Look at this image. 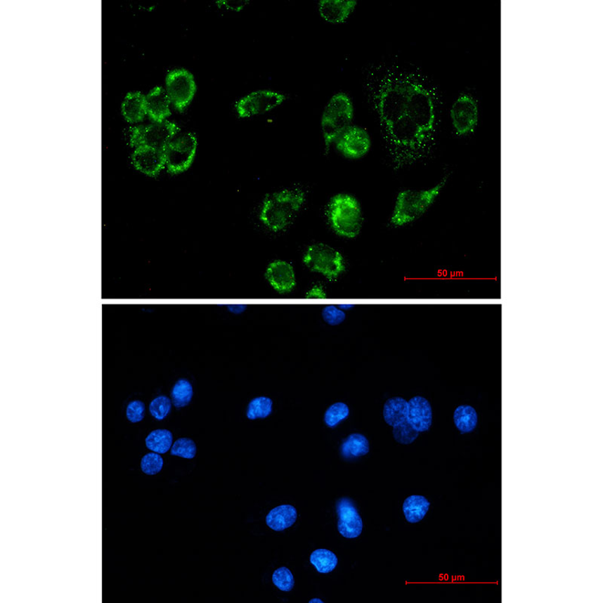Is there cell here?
<instances>
[{
  "instance_id": "6da1fadb",
  "label": "cell",
  "mask_w": 603,
  "mask_h": 603,
  "mask_svg": "<svg viewBox=\"0 0 603 603\" xmlns=\"http://www.w3.org/2000/svg\"><path fill=\"white\" fill-rule=\"evenodd\" d=\"M384 131L395 168L403 169L422 157L429 138L406 114Z\"/></svg>"
},
{
  "instance_id": "7a4b0ae2",
  "label": "cell",
  "mask_w": 603,
  "mask_h": 603,
  "mask_svg": "<svg viewBox=\"0 0 603 603\" xmlns=\"http://www.w3.org/2000/svg\"><path fill=\"white\" fill-rule=\"evenodd\" d=\"M407 98V77L391 74L379 82L372 102L384 129L406 114Z\"/></svg>"
},
{
  "instance_id": "3957f363",
  "label": "cell",
  "mask_w": 603,
  "mask_h": 603,
  "mask_svg": "<svg viewBox=\"0 0 603 603\" xmlns=\"http://www.w3.org/2000/svg\"><path fill=\"white\" fill-rule=\"evenodd\" d=\"M306 202L301 189H286L266 196L259 220L275 233L283 231L294 221Z\"/></svg>"
},
{
  "instance_id": "277c9868",
  "label": "cell",
  "mask_w": 603,
  "mask_h": 603,
  "mask_svg": "<svg viewBox=\"0 0 603 603\" xmlns=\"http://www.w3.org/2000/svg\"><path fill=\"white\" fill-rule=\"evenodd\" d=\"M443 179L428 190H406L399 193L391 216V223L402 227L417 221L430 209L446 183Z\"/></svg>"
},
{
  "instance_id": "5b68a950",
  "label": "cell",
  "mask_w": 603,
  "mask_h": 603,
  "mask_svg": "<svg viewBox=\"0 0 603 603\" xmlns=\"http://www.w3.org/2000/svg\"><path fill=\"white\" fill-rule=\"evenodd\" d=\"M355 109L348 93L337 92L328 100L320 119V129L328 153L340 135L352 124Z\"/></svg>"
},
{
  "instance_id": "8992f818",
  "label": "cell",
  "mask_w": 603,
  "mask_h": 603,
  "mask_svg": "<svg viewBox=\"0 0 603 603\" xmlns=\"http://www.w3.org/2000/svg\"><path fill=\"white\" fill-rule=\"evenodd\" d=\"M328 219L332 230L339 236L355 238L361 233L363 213L359 202L349 194H338L328 206Z\"/></svg>"
},
{
  "instance_id": "52a82bcc",
  "label": "cell",
  "mask_w": 603,
  "mask_h": 603,
  "mask_svg": "<svg viewBox=\"0 0 603 603\" xmlns=\"http://www.w3.org/2000/svg\"><path fill=\"white\" fill-rule=\"evenodd\" d=\"M406 115L429 138L435 126V106L430 91L407 77Z\"/></svg>"
},
{
  "instance_id": "ba28073f",
  "label": "cell",
  "mask_w": 603,
  "mask_h": 603,
  "mask_svg": "<svg viewBox=\"0 0 603 603\" xmlns=\"http://www.w3.org/2000/svg\"><path fill=\"white\" fill-rule=\"evenodd\" d=\"M303 262L310 271L330 280L338 279L346 270L344 257L335 247L324 243L309 246Z\"/></svg>"
},
{
  "instance_id": "9c48e42d",
  "label": "cell",
  "mask_w": 603,
  "mask_h": 603,
  "mask_svg": "<svg viewBox=\"0 0 603 603\" xmlns=\"http://www.w3.org/2000/svg\"><path fill=\"white\" fill-rule=\"evenodd\" d=\"M197 149V138L192 131L176 136L164 150L165 166L171 174H181L188 170L195 160Z\"/></svg>"
},
{
  "instance_id": "30bf717a",
  "label": "cell",
  "mask_w": 603,
  "mask_h": 603,
  "mask_svg": "<svg viewBox=\"0 0 603 603\" xmlns=\"http://www.w3.org/2000/svg\"><path fill=\"white\" fill-rule=\"evenodd\" d=\"M286 100L283 92L273 89H259L246 93L235 103L236 115L241 119H249L272 111Z\"/></svg>"
},
{
  "instance_id": "8fae6325",
  "label": "cell",
  "mask_w": 603,
  "mask_h": 603,
  "mask_svg": "<svg viewBox=\"0 0 603 603\" xmlns=\"http://www.w3.org/2000/svg\"><path fill=\"white\" fill-rule=\"evenodd\" d=\"M165 91L172 106L180 112L188 108L197 91V83L192 72L185 68H176L168 72Z\"/></svg>"
},
{
  "instance_id": "7c38bea8",
  "label": "cell",
  "mask_w": 603,
  "mask_h": 603,
  "mask_svg": "<svg viewBox=\"0 0 603 603\" xmlns=\"http://www.w3.org/2000/svg\"><path fill=\"white\" fill-rule=\"evenodd\" d=\"M179 124L169 120L153 122L145 127L134 128L131 134V145L134 148L147 145L164 150L179 135Z\"/></svg>"
},
{
  "instance_id": "4fadbf2b",
  "label": "cell",
  "mask_w": 603,
  "mask_h": 603,
  "mask_svg": "<svg viewBox=\"0 0 603 603\" xmlns=\"http://www.w3.org/2000/svg\"><path fill=\"white\" fill-rule=\"evenodd\" d=\"M337 151L349 160L365 157L371 148V138L368 131L356 124H351L335 142Z\"/></svg>"
},
{
  "instance_id": "5bb4252c",
  "label": "cell",
  "mask_w": 603,
  "mask_h": 603,
  "mask_svg": "<svg viewBox=\"0 0 603 603\" xmlns=\"http://www.w3.org/2000/svg\"><path fill=\"white\" fill-rule=\"evenodd\" d=\"M450 117L457 134L465 135L473 131L478 119V108L474 99L469 95L460 96L453 103Z\"/></svg>"
},
{
  "instance_id": "9a60e30c",
  "label": "cell",
  "mask_w": 603,
  "mask_h": 603,
  "mask_svg": "<svg viewBox=\"0 0 603 603\" xmlns=\"http://www.w3.org/2000/svg\"><path fill=\"white\" fill-rule=\"evenodd\" d=\"M338 531L346 538H356L363 531V521L351 498L342 497L336 503Z\"/></svg>"
},
{
  "instance_id": "2e32d148",
  "label": "cell",
  "mask_w": 603,
  "mask_h": 603,
  "mask_svg": "<svg viewBox=\"0 0 603 603\" xmlns=\"http://www.w3.org/2000/svg\"><path fill=\"white\" fill-rule=\"evenodd\" d=\"M266 278L280 294L291 292L297 285L294 267L286 261H275L266 269Z\"/></svg>"
},
{
  "instance_id": "e0dca14e",
  "label": "cell",
  "mask_w": 603,
  "mask_h": 603,
  "mask_svg": "<svg viewBox=\"0 0 603 603\" xmlns=\"http://www.w3.org/2000/svg\"><path fill=\"white\" fill-rule=\"evenodd\" d=\"M135 168L150 176H157L165 167L164 150L142 145L132 155Z\"/></svg>"
},
{
  "instance_id": "ac0fdd59",
  "label": "cell",
  "mask_w": 603,
  "mask_h": 603,
  "mask_svg": "<svg viewBox=\"0 0 603 603\" xmlns=\"http://www.w3.org/2000/svg\"><path fill=\"white\" fill-rule=\"evenodd\" d=\"M357 6L356 0H320L318 9L325 22L337 25L346 22Z\"/></svg>"
},
{
  "instance_id": "d6986e66",
  "label": "cell",
  "mask_w": 603,
  "mask_h": 603,
  "mask_svg": "<svg viewBox=\"0 0 603 603\" xmlns=\"http://www.w3.org/2000/svg\"><path fill=\"white\" fill-rule=\"evenodd\" d=\"M432 420V408L427 399L415 396L408 401L407 421L415 431L420 433L429 431Z\"/></svg>"
},
{
  "instance_id": "ffe728a7",
  "label": "cell",
  "mask_w": 603,
  "mask_h": 603,
  "mask_svg": "<svg viewBox=\"0 0 603 603\" xmlns=\"http://www.w3.org/2000/svg\"><path fill=\"white\" fill-rule=\"evenodd\" d=\"M171 105L167 92L161 86L155 87L145 96L147 115L153 122L167 120L171 114Z\"/></svg>"
},
{
  "instance_id": "44dd1931",
  "label": "cell",
  "mask_w": 603,
  "mask_h": 603,
  "mask_svg": "<svg viewBox=\"0 0 603 603\" xmlns=\"http://www.w3.org/2000/svg\"><path fill=\"white\" fill-rule=\"evenodd\" d=\"M298 517L295 507L290 505H283L275 507L267 514L266 524L275 532H282L292 526Z\"/></svg>"
},
{
  "instance_id": "7402d4cb",
  "label": "cell",
  "mask_w": 603,
  "mask_h": 603,
  "mask_svg": "<svg viewBox=\"0 0 603 603\" xmlns=\"http://www.w3.org/2000/svg\"><path fill=\"white\" fill-rule=\"evenodd\" d=\"M431 506L428 498L423 495H413L405 499L402 510L405 519L410 524H417L422 521Z\"/></svg>"
},
{
  "instance_id": "603a6c76",
  "label": "cell",
  "mask_w": 603,
  "mask_h": 603,
  "mask_svg": "<svg viewBox=\"0 0 603 603\" xmlns=\"http://www.w3.org/2000/svg\"><path fill=\"white\" fill-rule=\"evenodd\" d=\"M122 111L124 118L131 123L142 121L147 115L145 96L141 92H131L124 98Z\"/></svg>"
},
{
  "instance_id": "cb8c5ba5",
  "label": "cell",
  "mask_w": 603,
  "mask_h": 603,
  "mask_svg": "<svg viewBox=\"0 0 603 603\" xmlns=\"http://www.w3.org/2000/svg\"><path fill=\"white\" fill-rule=\"evenodd\" d=\"M408 401L401 397H393L383 407V418L392 428L407 420Z\"/></svg>"
},
{
  "instance_id": "d4e9b609",
  "label": "cell",
  "mask_w": 603,
  "mask_h": 603,
  "mask_svg": "<svg viewBox=\"0 0 603 603\" xmlns=\"http://www.w3.org/2000/svg\"><path fill=\"white\" fill-rule=\"evenodd\" d=\"M339 450L343 458L348 460L359 458L369 453L370 443L366 436L360 433H353L342 441Z\"/></svg>"
},
{
  "instance_id": "484cf974",
  "label": "cell",
  "mask_w": 603,
  "mask_h": 603,
  "mask_svg": "<svg viewBox=\"0 0 603 603\" xmlns=\"http://www.w3.org/2000/svg\"><path fill=\"white\" fill-rule=\"evenodd\" d=\"M453 420L457 429L462 433H471L476 427L478 415L473 407L462 405L455 410Z\"/></svg>"
},
{
  "instance_id": "4316f807",
  "label": "cell",
  "mask_w": 603,
  "mask_h": 603,
  "mask_svg": "<svg viewBox=\"0 0 603 603\" xmlns=\"http://www.w3.org/2000/svg\"><path fill=\"white\" fill-rule=\"evenodd\" d=\"M310 563L313 564L319 573L329 574L338 565L337 555L328 549H317L310 555Z\"/></svg>"
},
{
  "instance_id": "83f0119b",
  "label": "cell",
  "mask_w": 603,
  "mask_h": 603,
  "mask_svg": "<svg viewBox=\"0 0 603 603\" xmlns=\"http://www.w3.org/2000/svg\"><path fill=\"white\" fill-rule=\"evenodd\" d=\"M145 443L150 450L159 454H165L171 448L173 434L167 429L154 430L147 436Z\"/></svg>"
},
{
  "instance_id": "f1b7e54d",
  "label": "cell",
  "mask_w": 603,
  "mask_h": 603,
  "mask_svg": "<svg viewBox=\"0 0 603 603\" xmlns=\"http://www.w3.org/2000/svg\"><path fill=\"white\" fill-rule=\"evenodd\" d=\"M193 387L191 382L186 379H181L176 382L171 391V401L176 408H183L188 406L193 398Z\"/></svg>"
},
{
  "instance_id": "f546056e",
  "label": "cell",
  "mask_w": 603,
  "mask_h": 603,
  "mask_svg": "<svg viewBox=\"0 0 603 603\" xmlns=\"http://www.w3.org/2000/svg\"><path fill=\"white\" fill-rule=\"evenodd\" d=\"M273 411V401L266 396L254 398L249 402L246 411V417L249 420L266 419Z\"/></svg>"
},
{
  "instance_id": "4dcf8cb0",
  "label": "cell",
  "mask_w": 603,
  "mask_h": 603,
  "mask_svg": "<svg viewBox=\"0 0 603 603\" xmlns=\"http://www.w3.org/2000/svg\"><path fill=\"white\" fill-rule=\"evenodd\" d=\"M350 414V410L348 405L343 402H337L332 404L324 415V422L330 429H335L337 426L345 421Z\"/></svg>"
},
{
  "instance_id": "1f68e13d",
  "label": "cell",
  "mask_w": 603,
  "mask_h": 603,
  "mask_svg": "<svg viewBox=\"0 0 603 603\" xmlns=\"http://www.w3.org/2000/svg\"><path fill=\"white\" fill-rule=\"evenodd\" d=\"M197 446L193 440L188 438H181L176 440L171 446V455L179 456L186 460L195 458Z\"/></svg>"
},
{
  "instance_id": "d6a6232c",
  "label": "cell",
  "mask_w": 603,
  "mask_h": 603,
  "mask_svg": "<svg viewBox=\"0 0 603 603\" xmlns=\"http://www.w3.org/2000/svg\"><path fill=\"white\" fill-rule=\"evenodd\" d=\"M420 432L415 431L406 420L393 428L395 441L402 445H410L418 439Z\"/></svg>"
},
{
  "instance_id": "836d02e7",
  "label": "cell",
  "mask_w": 603,
  "mask_h": 603,
  "mask_svg": "<svg viewBox=\"0 0 603 603\" xmlns=\"http://www.w3.org/2000/svg\"><path fill=\"white\" fill-rule=\"evenodd\" d=\"M273 584L280 590L284 592H290L292 590L295 585V580L291 571L285 567L282 566L277 569L273 574Z\"/></svg>"
},
{
  "instance_id": "e575fe53",
  "label": "cell",
  "mask_w": 603,
  "mask_h": 603,
  "mask_svg": "<svg viewBox=\"0 0 603 603\" xmlns=\"http://www.w3.org/2000/svg\"><path fill=\"white\" fill-rule=\"evenodd\" d=\"M172 401L164 395L157 397L150 404V413L153 418L162 421L168 417L171 411Z\"/></svg>"
},
{
  "instance_id": "d590c367",
  "label": "cell",
  "mask_w": 603,
  "mask_h": 603,
  "mask_svg": "<svg viewBox=\"0 0 603 603\" xmlns=\"http://www.w3.org/2000/svg\"><path fill=\"white\" fill-rule=\"evenodd\" d=\"M164 465L162 457L157 453L145 454L141 462L143 473L148 475H155L161 472Z\"/></svg>"
},
{
  "instance_id": "8d00e7d4",
  "label": "cell",
  "mask_w": 603,
  "mask_h": 603,
  "mask_svg": "<svg viewBox=\"0 0 603 603\" xmlns=\"http://www.w3.org/2000/svg\"><path fill=\"white\" fill-rule=\"evenodd\" d=\"M321 316L330 326H338L343 323L346 318L345 311L334 305L325 307L322 310Z\"/></svg>"
},
{
  "instance_id": "74e56055",
  "label": "cell",
  "mask_w": 603,
  "mask_h": 603,
  "mask_svg": "<svg viewBox=\"0 0 603 603\" xmlns=\"http://www.w3.org/2000/svg\"><path fill=\"white\" fill-rule=\"evenodd\" d=\"M145 407L141 401H133L128 405L127 410V419L132 423L141 422L144 418Z\"/></svg>"
},
{
  "instance_id": "f35d334b",
  "label": "cell",
  "mask_w": 603,
  "mask_h": 603,
  "mask_svg": "<svg viewBox=\"0 0 603 603\" xmlns=\"http://www.w3.org/2000/svg\"><path fill=\"white\" fill-rule=\"evenodd\" d=\"M249 3L248 0H216V5L226 11L238 13L242 11Z\"/></svg>"
},
{
  "instance_id": "ab89813d",
  "label": "cell",
  "mask_w": 603,
  "mask_h": 603,
  "mask_svg": "<svg viewBox=\"0 0 603 603\" xmlns=\"http://www.w3.org/2000/svg\"><path fill=\"white\" fill-rule=\"evenodd\" d=\"M306 298L325 299L327 298V294L323 287L316 285L309 291L306 294Z\"/></svg>"
},
{
  "instance_id": "60d3db41",
  "label": "cell",
  "mask_w": 603,
  "mask_h": 603,
  "mask_svg": "<svg viewBox=\"0 0 603 603\" xmlns=\"http://www.w3.org/2000/svg\"><path fill=\"white\" fill-rule=\"evenodd\" d=\"M245 309H246V306H238L237 307L236 306H231V307L228 306V309H230L231 311H232V313H235V314L244 313V311L245 310Z\"/></svg>"
},
{
  "instance_id": "b9f144b4",
  "label": "cell",
  "mask_w": 603,
  "mask_h": 603,
  "mask_svg": "<svg viewBox=\"0 0 603 603\" xmlns=\"http://www.w3.org/2000/svg\"><path fill=\"white\" fill-rule=\"evenodd\" d=\"M309 603H325V602L319 598H313L309 600Z\"/></svg>"
},
{
  "instance_id": "7bdbcfd3",
  "label": "cell",
  "mask_w": 603,
  "mask_h": 603,
  "mask_svg": "<svg viewBox=\"0 0 603 603\" xmlns=\"http://www.w3.org/2000/svg\"><path fill=\"white\" fill-rule=\"evenodd\" d=\"M352 307H353V306H351V305H341V306H339V308L342 310L343 309H349L352 308Z\"/></svg>"
}]
</instances>
